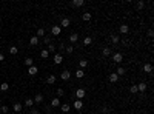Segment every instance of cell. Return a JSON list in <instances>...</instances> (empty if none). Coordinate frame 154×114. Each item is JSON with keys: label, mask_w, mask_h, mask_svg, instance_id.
I'll list each match as a JSON object with an SVG mask.
<instances>
[{"label": "cell", "mask_w": 154, "mask_h": 114, "mask_svg": "<svg viewBox=\"0 0 154 114\" xmlns=\"http://www.w3.org/2000/svg\"><path fill=\"white\" fill-rule=\"evenodd\" d=\"M86 96V91H85V88H77L76 90V97L79 99V100H82L83 97Z\"/></svg>", "instance_id": "cell-1"}, {"label": "cell", "mask_w": 154, "mask_h": 114, "mask_svg": "<svg viewBox=\"0 0 154 114\" xmlns=\"http://www.w3.org/2000/svg\"><path fill=\"white\" fill-rule=\"evenodd\" d=\"M60 32H62V28H60V26L59 25H54L52 26V28H51V34H52V36H60Z\"/></svg>", "instance_id": "cell-2"}, {"label": "cell", "mask_w": 154, "mask_h": 114, "mask_svg": "<svg viewBox=\"0 0 154 114\" xmlns=\"http://www.w3.org/2000/svg\"><path fill=\"white\" fill-rule=\"evenodd\" d=\"M60 79H62V80H69V79H71V73L68 71V69H63V71L60 73Z\"/></svg>", "instance_id": "cell-3"}, {"label": "cell", "mask_w": 154, "mask_h": 114, "mask_svg": "<svg viewBox=\"0 0 154 114\" xmlns=\"http://www.w3.org/2000/svg\"><path fill=\"white\" fill-rule=\"evenodd\" d=\"M71 25V20L68 19V17H63V19H62V22H60V28H68V26Z\"/></svg>", "instance_id": "cell-4"}, {"label": "cell", "mask_w": 154, "mask_h": 114, "mask_svg": "<svg viewBox=\"0 0 154 114\" xmlns=\"http://www.w3.org/2000/svg\"><path fill=\"white\" fill-rule=\"evenodd\" d=\"M83 5H85V0H72V2H71L72 8H80V6H83Z\"/></svg>", "instance_id": "cell-5"}, {"label": "cell", "mask_w": 154, "mask_h": 114, "mask_svg": "<svg viewBox=\"0 0 154 114\" xmlns=\"http://www.w3.org/2000/svg\"><path fill=\"white\" fill-rule=\"evenodd\" d=\"M62 62H63V56L59 54V52H56V54H54V63H56V65H60Z\"/></svg>", "instance_id": "cell-6"}, {"label": "cell", "mask_w": 154, "mask_h": 114, "mask_svg": "<svg viewBox=\"0 0 154 114\" xmlns=\"http://www.w3.org/2000/svg\"><path fill=\"white\" fill-rule=\"evenodd\" d=\"M113 60L116 63H120L122 60H123V56L120 54V52H114V56H113Z\"/></svg>", "instance_id": "cell-7"}, {"label": "cell", "mask_w": 154, "mask_h": 114, "mask_svg": "<svg viewBox=\"0 0 154 114\" xmlns=\"http://www.w3.org/2000/svg\"><path fill=\"white\" fill-rule=\"evenodd\" d=\"M37 73H39V68L35 66V65H32V66L28 68V74H29V76H35Z\"/></svg>", "instance_id": "cell-8"}, {"label": "cell", "mask_w": 154, "mask_h": 114, "mask_svg": "<svg viewBox=\"0 0 154 114\" xmlns=\"http://www.w3.org/2000/svg\"><path fill=\"white\" fill-rule=\"evenodd\" d=\"M56 80H57V77L54 76V74H49V76L46 77V83H48V85H54V83H56Z\"/></svg>", "instance_id": "cell-9"}, {"label": "cell", "mask_w": 154, "mask_h": 114, "mask_svg": "<svg viewBox=\"0 0 154 114\" xmlns=\"http://www.w3.org/2000/svg\"><path fill=\"white\" fill-rule=\"evenodd\" d=\"M143 73L151 74V73H153V65H151V63H145V65H143Z\"/></svg>", "instance_id": "cell-10"}, {"label": "cell", "mask_w": 154, "mask_h": 114, "mask_svg": "<svg viewBox=\"0 0 154 114\" xmlns=\"http://www.w3.org/2000/svg\"><path fill=\"white\" fill-rule=\"evenodd\" d=\"M119 31H120V34H128L130 32V26L128 25H120Z\"/></svg>", "instance_id": "cell-11"}, {"label": "cell", "mask_w": 154, "mask_h": 114, "mask_svg": "<svg viewBox=\"0 0 154 114\" xmlns=\"http://www.w3.org/2000/svg\"><path fill=\"white\" fill-rule=\"evenodd\" d=\"M111 52H113V49L106 46V48L102 49V56H103V57H108V56H111Z\"/></svg>", "instance_id": "cell-12"}, {"label": "cell", "mask_w": 154, "mask_h": 114, "mask_svg": "<svg viewBox=\"0 0 154 114\" xmlns=\"http://www.w3.org/2000/svg\"><path fill=\"white\" fill-rule=\"evenodd\" d=\"M108 79H110V82H111V83H116L117 80H119V76H117L116 73H113V74L108 76Z\"/></svg>", "instance_id": "cell-13"}, {"label": "cell", "mask_w": 154, "mask_h": 114, "mask_svg": "<svg viewBox=\"0 0 154 114\" xmlns=\"http://www.w3.org/2000/svg\"><path fill=\"white\" fill-rule=\"evenodd\" d=\"M137 91H139V93H145V91H147V83H145V82L139 83V85H137Z\"/></svg>", "instance_id": "cell-14"}, {"label": "cell", "mask_w": 154, "mask_h": 114, "mask_svg": "<svg viewBox=\"0 0 154 114\" xmlns=\"http://www.w3.org/2000/svg\"><path fill=\"white\" fill-rule=\"evenodd\" d=\"M77 40H79V34H77V32H72L71 36H69V42H71V43H76Z\"/></svg>", "instance_id": "cell-15"}, {"label": "cell", "mask_w": 154, "mask_h": 114, "mask_svg": "<svg viewBox=\"0 0 154 114\" xmlns=\"http://www.w3.org/2000/svg\"><path fill=\"white\" fill-rule=\"evenodd\" d=\"M110 37H111V42L114 43V45H119V42H120V37H119V36H116V34H111Z\"/></svg>", "instance_id": "cell-16"}, {"label": "cell", "mask_w": 154, "mask_h": 114, "mask_svg": "<svg viewBox=\"0 0 154 114\" xmlns=\"http://www.w3.org/2000/svg\"><path fill=\"white\" fill-rule=\"evenodd\" d=\"M74 108H76V110H82V108H83V100H79V99H77V100L74 102Z\"/></svg>", "instance_id": "cell-17"}, {"label": "cell", "mask_w": 154, "mask_h": 114, "mask_svg": "<svg viewBox=\"0 0 154 114\" xmlns=\"http://www.w3.org/2000/svg\"><path fill=\"white\" fill-rule=\"evenodd\" d=\"M29 43H31L32 46H37V45H39V37H37V36L31 37V39H29Z\"/></svg>", "instance_id": "cell-18"}, {"label": "cell", "mask_w": 154, "mask_h": 114, "mask_svg": "<svg viewBox=\"0 0 154 114\" xmlns=\"http://www.w3.org/2000/svg\"><path fill=\"white\" fill-rule=\"evenodd\" d=\"M12 110H14L15 113H22V103L15 102V103H14V107H12Z\"/></svg>", "instance_id": "cell-19"}, {"label": "cell", "mask_w": 154, "mask_h": 114, "mask_svg": "<svg viewBox=\"0 0 154 114\" xmlns=\"http://www.w3.org/2000/svg\"><path fill=\"white\" fill-rule=\"evenodd\" d=\"M43 99H45V97H43V94H35L34 102H35V103H42V102H43Z\"/></svg>", "instance_id": "cell-20"}, {"label": "cell", "mask_w": 154, "mask_h": 114, "mask_svg": "<svg viewBox=\"0 0 154 114\" xmlns=\"http://www.w3.org/2000/svg\"><path fill=\"white\" fill-rule=\"evenodd\" d=\"M59 105H60V99H59V97H56V99L51 100V107H52V108H57Z\"/></svg>", "instance_id": "cell-21"}, {"label": "cell", "mask_w": 154, "mask_h": 114, "mask_svg": "<svg viewBox=\"0 0 154 114\" xmlns=\"http://www.w3.org/2000/svg\"><path fill=\"white\" fill-rule=\"evenodd\" d=\"M60 110H62V113H69V110H71L69 103H63L62 107H60Z\"/></svg>", "instance_id": "cell-22"}, {"label": "cell", "mask_w": 154, "mask_h": 114, "mask_svg": "<svg viewBox=\"0 0 154 114\" xmlns=\"http://www.w3.org/2000/svg\"><path fill=\"white\" fill-rule=\"evenodd\" d=\"M8 90H9V83L3 82L2 85H0V91H2V93H5V91H8Z\"/></svg>", "instance_id": "cell-23"}, {"label": "cell", "mask_w": 154, "mask_h": 114, "mask_svg": "<svg viewBox=\"0 0 154 114\" xmlns=\"http://www.w3.org/2000/svg\"><path fill=\"white\" fill-rule=\"evenodd\" d=\"M23 63H25L26 66H28V68H29V66H32V65H34V60H32L31 57H26V59H25V62H23Z\"/></svg>", "instance_id": "cell-24"}, {"label": "cell", "mask_w": 154, "mask_h": 114, "mask_svg": "<svg viewBox=\"0 0 154 114\" xmlns=\"http://www.w3.org/2000/svg\"><path fill=\"white\" fill-rule=\"evenodd\" d=\"M125 73H126V69H125L123 66H119V68H117V71H116V74L119 76V77H120V76H123Z\"/></svg>", "instance_id": "cell-25"}, {"label": "cell", "mask_w": 154, "mask_h": 114, "mask_svg": "<svg viewBox=\"0 0 154 114\" xmlns=\"http://www.w3.org/2000/svg\"><path fill=\"white\" fill-rule=\"evenodd\" d=\"M46 49H48V52H54V54L57 52V49H56V45H54V43H49Z\"/></svg>", "instance_id": "cell-26"}, {"label": "cell", "mask_w": 154, "mask_h": 114, "mask_svg": "<svg viewBox=\"0 0 154 114\" xmlns=\"http://www.w3.org/2000/svg\"><path fill=\"white\" fill-rule=\"evenodd\" d=\"M76 77L77 79H83L85 77V71H83V69H77V71H76Z\"/></svg>", "instance_id": "cell-27"}, {"label": "cell", "mask_w": 154, "mask_h": 114, "mask_svg": "<svg viewBox=\"0 0 154 114\" xmlns=\"http://www.w3.org/2000/svg\"><path fill=\"white\" fill-rule=\"evenodd\" d=\"M72 51H74V46H72V45H68V46H65V52H66L68 56H71V54H72Z\"/></svg>", "instance_id": "cell-28"}, {"label": "cell", "mask_w": 154, "mask_h": 114, "mask_svg": "<svg viewBox=\"0 0 154 114\" xmlns=\"http://www.w3.org/2000/svg\"><path fill=\"white\" fill-rule=\"evenodd\" d=\"M79 66H80L79 69H85V68L88 66V62H86L85 59H83V60H80V62H79Z\"/></svg>", "instance_id": "cell-29"}, {"label": "cell", "mask_w": 154, "mask_h": 114, "mask_svg": "<svg viewBox=\"0 0 154 114\" xmlns=\"http://www.w3.org/2000/svg\"><path fill=\"white\" fill-rule=\"evenodd\" d=\"M45 36H46L45 28H39V29H37V37H45Z\"/></svg>", "instance_id": "cell-30"}, {"label": "cell", "mask_w": 154, "mask_h": 114, "mask_svg": "<svg viewBox=\"0 0 154 114\" xmlns=\"http://www.w3.org/2000/svg\"><path fill=\"white\" fill-rule=\"evenodd\" d=\"M40 57H42V59H48V57H49V52H48V49H42V52H40Z\"/></svg>", "instance_id": "cell-31"}, {"label": "cell", "mask_w": 154, "mask_h": 114, "mask_svg": "<svg viewBox=\"0 0 154 114\" xmlns=\"http://www.w3.org/2000/svg\"><path fill=\"white\" fill-rule=\"evenodd\" d=\"M82 19H83L85 22H89V20H91V12H83Z\"/></svg>", "instance_id": "cell-32"}, {"label": "cell", "mask_w": 154, "mask_h": 114, "mask_svg": "<svg viewBox=\"0 0 154 114\" xmlns=\"http://www.w3.org/2000/svg\"><path fill=\"white\" fill-rule=\"evenodd\" d=\"M91 43H93V39H91V37H85V39H83V45H85V46H89Z\"/></svg>", "instance_id": "cell-33"}, {"label": "cell", "mask_w": 154, "mask_h": 114, "mask_svg": "<svg viewBox=\"0 0 154 114\" xmlns=\"http://www.w3.org/2000/svg\"><path fill=\"white\" fill-rule=\"evenodd\" d=\"M25 105H26V107H32V105H34V99H31V97H28V99H26L25 100Z\"/></svg>", "instance_id": "cell-34"}, {"label": "cell", "mask_w": 154, "mask_h": 114, "mask_svg": "<svg viewBox=\"0 0 154 114\" xmlns=\"http://www.w3.org/2000/svg\"><path fill=\"white\" fill-rule=\"evenodd\" d=\"M17 52H19V48H17V46H11V48H9V54H12V56H15V54H17Z\"/></svg>", "instance_id": "cell-35"}, {"label": "cell", "mask_w": 154, "mask_h": 114, "mask_svg": "<svg viewBox=\"0 0 154 114\" xmlns=\"http://www.w3.org/2000/svg\"><path fill=\"white\" fill-rule=\"evenodd\" d=\"M130 93H131V94L139 93V91H137V85H133V86H130Z\"/></svg>", "instance_id": "cell-36"}, {"label": "cell", "mask_w": 154, "mask_h": 114, "mask_svg": "<svg viewBox=\"0 0 154 114\" xmlns=\"http://www.w3.org/2000/svg\"><path fill=\"white\" fill-rule=\"evenodd\" d=\"M0 113H3V114H8V113H9V108H8L6 105H3V107L0 108Z\"/></svg>", "instance_id": "cell-37"}, {"label": "cell", "mask_w": 154, "mask_h": 114, "mask_svg": "<svg viewBox=\"0 0 154 114\" xmlns=\"http://www.w3.org/2000/svg\"><path fill=\"white\" fill-rule=\"evenodd\" d=\"M63 94H65V90H63V88H57V97H63Z\"/></svg>", "instance_id": "cell-38"}, {"label": "cell", "mask_w": 154, "mask_h": 114, "mask_svg": "<svg viewBox=\"0 0 154 114\" xmlns=\"http://www.w3.org/2000/svg\"><path fill=\"white\" fill-rule=\"evenodd\" d=\"M136 6H137V9H143V8H145V2H142V0H140V2H137V5H136Z\"/></svg>", "instance_id": "cell-39"}, {"label": "cell", "mask_w": 154, "mask_h": 114, "mask_svg": "<svg viewBox=\"0 0 154 114\" xmlns=\"http://www.w3.org/2000/svg\"><path fill=\"white\" fill-rule=\"evenodd\" d=\"M43 43H45V45H49V43H51V37L45 36V37H43Z\"/></svg>", "instance_id": "cell-40"}, {"label": "cell", "mask_w": 154, "mask_h": 114, "mask_svg": "<svg viewBox=\"0 0 154 114\" xmlns=\"http://www.w3.org/2000/svg\"><path fill=\"white\" fill-rule=\"evenodd\" d=\"M100 113H102V114H110V108H108V107H103Z\"/></svg>", "instance_id": "cell-41"}, {"label": "cell", "mask_w": 154, "mask_h": 114, "mask_svg": "<svg viewBox=\"0 0 154 114\" xmlns=\"http://www.w3.org/2000/svg\"><path fill=\"white\" fill-rule=\"evenodd\" d=\"M60 51H65V43H60L59 45V54H60Z\"/></svg>", "instance_id": "cell-42"}, {"label": "cell", "mask_w": 154, "mask_h": 114, "mask_svg": "<svg viewBox=\"0 0 154 114\" xmlns=\"http://www.w3.org/2000/svg\"><path fill=\"white\" fill-rule=\"evenodd\" d=\"M154 36V31L153 29H148V37H153Z\"/></svg>", "instance_id": "cell-43"}, {"label": "cell", "mask_w": 154, "mask_h": 114, "mask_svg": "<svg viewBox=\"0 0 154 114\" xmlns=\"http://www.w3.org/2000/svg\"><path fill=\"white\" fill-rule=\"evenodd\" d=\"M45 111H46V113L49 114V113H51V107H45Z\"/></svg>", "instance_id": "cell-44"}, {"label": "cell", "mask_w": 154, "mask_h": 114, "mask_svg": "<svg viewBox=\"0 0 154 114\" xmlns=\"http://www.w3.org/2000/svg\"><path fill=\"white\" fill-rule=\"evenodd\" d=\"M3 60H5V56L2 54V52H0V62H3Z\"/></svg>", "instance_id": "cell-45"}, {"label": "cell", "mask_w": 154, "mask_h": 114, "mask_svg": "<svg viewBox=\"0 0 154 114\" xmlns=\"http://www.w3.org/2000/svg\"><path fill=\"white\" fill-rule=\"evenodd\" d=\"M35 114H43V113H40V111H37V113H35Z\"/></svg>", "instance_id": "cell-46"}, {"label": "cell", "mask_w": 154, "mask_h": 114, "mask_svg": "<svg viewBox=\"0 0 154 114\" xmlns=\"http://www.w3.org/2000/svg\"><path fill=\"white\" fill-rule=\"evenodd\" d=\"M23 114H31V113H23Z\"/></svg>", "instance_id": "cell-47"}]
</instances>
